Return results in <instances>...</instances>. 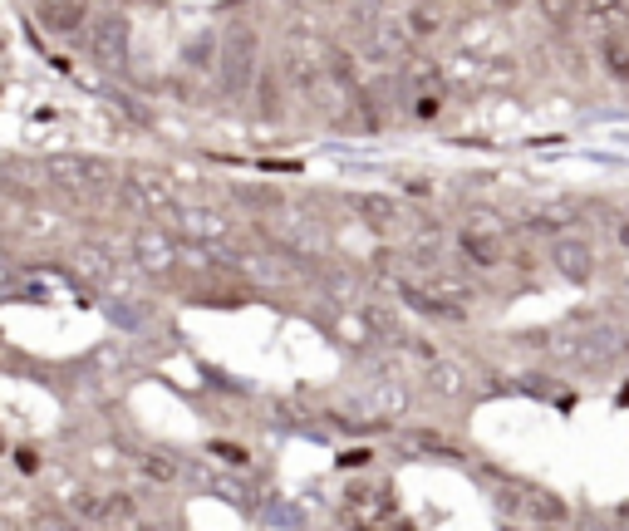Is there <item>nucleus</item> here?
<instances>
[{"mask_svg":"<svg viewBox=\"0 0 629 531\" xmlns=\"http://www.w3.org/2000/svg\"><path fill=\"white\" fill-rule=\"evenodd\" d=\"M600 64H605V74L610 79H620L629 84V25H605V35H600Z\"/></svg>","mask_w":629,"mask_h":531,"instance_id":"nucleus-8","label":"nucleus"},{"mask_svg":"<svg viewBox=\"0 0 629 531\" xmlns=\"http://www.w3.org/2000/svg\"><path fill=\"white\" fill-rule=\"evenodd\" d=\"M10 276H15V266H10V256H5V251H0V286H5V281H10Z\"/></svg>","mask_w":629,"mask_h":531,"instance_id":"nucleus-27","label":"nucleus"},{"mask_svg":"<svg viewBox=\"0 0 629 531\" xmlns=\"http://www.w3.org/2000/svg\"><path fill=\"white\" fill-rule=\"evenodd\" d=\"M428 389L443 394V399H458L462 389H467V374H462L458 364H448V359H433L428 364Z\"/></svg>","mask_w":629,"mask_h":531,"instance_id":"nucleus-14","label":"nucleus"},{"mask_svg":"<svg viewBox=\"0 0 629 531\" xmlns=\"http://www.w3.org/2000/svg\"><path fill=\"white\" fill-rule=\"evenodd\" d=\"M35 20L55 35H74L79 25H89V5H74V0H45L35 5Z\"/></svg>","mask_w":629,"mask_h":531,"instance_id":"nucleus-9","label":"nucleus"},{"mask_svg":"<svg viewBox=\"0 0 629 531\" xmlns=\"http://www.w3.org/2000/svg\"><path fill=\"white\" fill-rule=\"evenodd\" d=\"M45 177L59 182V187H69L74 197L114 187V168L99 163V158H84V153H55V158H45Z\"/></svg>","mask_w":629,"mask_h":531,"instance_id":"nucleus-2","label":"nucleus"},{"mask_svg":"<svg viewBox=\"0 0 629 531\" xmlns=\"http://www.w3.org/2000/svg\"><path fill=\"white\" fill-rule=\"evenodd\" d=\"M256 89H261V114H281V79L271 74V69H261V79H256Z\"/></svg>","mask_w":629,"mask_h":531,"instance_id":"nucleus-20","label":"nucleus"},{"mask_svg":"<svg viewBox=\"0 0 629 531\" xmlns=\"http://www.w3.org/2000/svg\"><path fill=\"white\" fill-rule=\"evenodd\" d=\"M177 241H172V232H163V227H138L133 232V261L148 271V276H168L172 266H177Z\"/></svg>","mask_w":629,"mask_h":531,"instance_id":"nucleus-6","label":"nucleus"},{"mask_svg":"<svg viewBox=\"0 0 629 531\" xmlns=\"http://www.w3.org/2000/svg\"><path fill=\"white\" fill-rule=\"evenodd\" d=\"M15 463H20V472H35V468H40V458H35L30 448H20V453H15Z\"/></svg>","mask_w":629,"mask_h":531,"instance_id":"nucleus-26","label":"nucleus"},{"mask_svg":"<svg viewBox=\"0 0 629 531\" xmlns=\"http://www.w3.org/2000/svg\"><path fill=\"white\" fill-rule=\"evenodd\" d=\"M399 20H403V30H408L413 40H433V35L443 30V10H433V5H408Z\"/></svg>","mask_w":629,"mask_h":531,"instance_id":"nucleus-15","label":"nucleus"},{"mask_svg":"<svg viewBox=\"0 0 629 531\" xmlns=\"http://www.w3.org/2000/svg\"><path fill=\"white\" fill-rule=\"evenodd\" d=\"M246 276H256L261 286H290L300 281V266L286 256H246Z\"/></svg>","mask_w":629,"mask_h":531,"instance_id":"nucleus-13","label":"nucleus"},{"mask_svg":"<svg viewBox=\"0 0 629 531\" xmlns=\"http://www.w3.org/2000/svg\"><path fill=\"white\" fill-rule=\"evenodd\" d=\"M231 197L246 202V207H266V212L281 207V187H246V182H231Z\"/></svg>","mask_w":629,"mask_h":531,"instance_id":"nucleus-18","label":"nucleus"},{"mask_svg":"<svg viewBox=\"0 0 629 531\" xmlns=\"http://www.w3.org/2000/svg\"><path fill=\"white\" fill-rule=\"evenodd\" d=\"M354 212H359L374 232H394L403 222V207L394 197H384V192H359V197H354Z\"/></svg>","mask_w":629,"mask_h":531,"instance_id":"nucleus-10","label":"nucleus"},{"mask_svg":"<svg viewBox=\"0 0 629 531\" xmlns=\"http://www.w3.org/2000/svg\"><path fill=\"white\" fill-rule=\"evenodd\" d=\"M403 404H408V394H403L399 379H379V384H374V413L394 418V413H403Z\"/></svg>","mask_w":629,"mask_h":531,"instance_id":"nucleus-17","label":"nucleus"},{"mask_svg":"<svg viewBox=\"0 0 629 531\" xmlns=\"http://www.w3.org/2000/svg\"><path fill=\"white\" fill-rule=\"evenodd\" d=\"M551 266L566 276V281H575V286H585L590 276H595V251H590V241L585 236H556L551 241Z\"/></svg>","mask_w":629,"mask_h":531,"instance_id":"nucleus-7","label":"nucleus"},{"mask_svg":"<svg viewBox=\"0 0 629 531\" xmlns=\"http://www.w3.org/2000/svg\"><path fill=\"white\" fill-rule=\"evenodd\" d=\"M369 45H374V55H384V59H403L408 55V45H413V35L403 30V20H374L369 25Z\"/></svg>","mask_w":629,"mask_h":531,"instance_id":"nucleus-11","label":"nucleus"},{"mask_svg":"<svg viewBox=\"0 0 629 531\" xmlns=\"http://www.w3.org/2000/svg\"><path fill=\"white\" fill-rule=\"evenodd\" d=\"M458 246H462V256L472 266H482V271H492V266L507 261V236H502V227L492 217H472L458 232Z\"/></svg>","mask_w":629,"mask_h":531,"instance_id":"nucleus-3","label":"nucleus"},{"mask_svg":"<svg viewBox=\"0 0 629 531\" xmlns=\"http://www.w3.org/2000/svg\"><path fill=\"white\" fill-rule=\"evenodd\" d=\"M143 472H148L153 482H172V477H177V463H172V458H158V453H153V458L143 463Z\"/></svg>","mask_w":629,"mask_h":531,"instance_id":"nucleus-23","label":"nucleus"},{"mask_svg":"<svg viewBox=\"0 0 629 531\" xmlns=\"http://www.w3.org/2000/svg\"><path fill=\"white\" fill-rule=\"evenodd\" d=\"M443 114V94H413V118H438Z\"/></svg>","mask_w":629,"mask_h":531,"instance_id":"nucleus-22","label":"nucleus"},{"mask_svg":"<svg viewBox=\"0 0 629 531\" xmlns=\"http://www.w3.org/2000/svg\"><path fill=\"white\" fill-rule=\"evenodd\" d=\"M89 50L104 69H123L128 64V15L123 10H104L89 25Z\"/></svg>","mask_w":629,"mask_h":531,"instance_id":"nucleus-5","label":"nucleus"},{"mask_svg":"<svg viewBox=\"0 0 629 531\" xmlns=\"http://www.w3.org/2000/svg\"><path fill=\"white\" fill-rule=\"evenodd\" d=\"M99 517H133V497L128 492H109L104 507H99Z\"/></svg>","mask_w":629,"mask_h":531,"instance_id":"nucleus-21","label":"nucleus"},{"mask_svg":"<svg viewBox=\"0 0 629 531\" xmlns=\"http://www.w3.org/2000/svg\"><path fill=\"white\" fill-rule=\"evenodd\" d=\"M502 512H516V517H526V522H546V527H561L566 517H571V507L556 497V492H541V487H507L502 497Z\"/></svg>","mask_w":629,"mask_h":531,"instance_id":"nucleus-4","label":"nucleus"},{"mask_svg":"<svg viewBox=\"0 0 629 531\" xmlns=\"http://www.w3.org/2000/svg\"><path fill=\"white\" fill-rule=\"evenodd\" d=\"M615 236H620V246L629 251V217H620V227H615Z\"/></svg>","mask_w":629,"mask_h":531,"instance_id":"nucleus-28","label":"nucleus"},{"mask_svg":"<svg viewBox=\"0 0 629 531\" xmlns=\"http://www.w3.org/2000/svg\"><path fill=\"white\" fill-rule=\"evenodd\" d=\"M182 232L197 236V241H227L231 222L217 207H187V212H182Z\"/></svg>","mask_w":629,"mask_h":531,"instance_id":"nucleus-12","label":"nucleus"},{"mask_svg":"<svg viewBox=\"0 0 629 531\" xmlns=\"http://www.w3.org/2000/svg\"><path fill=\"white\" fill-rule=\"evenodd\" d=\"M217 79L227 99H246L261 79V40L251 20H231L222 30V50H217Z\"/></svg>","mask_w":629,"mask_h":531,"instance_id":"nucleus-1","label":"nucleus"},{"mask_svg":"<svg viewBox=\"0 0 629 531\" xmlns=\"http://www.w3.org/2000/svg\"><path fill=\"white\" fill-rule=\"evenodd\" d=\"M212 453H217L222 463H231V468H246V463H251V453L236 448V443H212Z\"/></svg>","mask_w":629,"mask_h":531,"instance_id":"nucleus-24","label":"nucleus"},{"mask_svg":"<svg viewBox=\"0 0 629 531\" xmlns=\"http://www.w3.org/2000/svg\"><path fill=\"white\" fill-rule=\"evenodd\" d=\"M74 266H79L89 281H99V286H109V281H114V266H109V256H104L99 246H89V241H84V246H74Z\"/></svg>","mask_w":629,"mask_h":531,"instance_id":"nucleus-16","label":"nucleus"},{"mask_svg":"<svg viewBox=\"0 0 629 531\" xmlns=\"http://www.w3.org/2000/svg\"><path fill=\"white\" fill-rule=\"evenodd\" d=\"M369 458H374L369 448H349V453H340V468H364Z\"/></svg>","mask_w":629,"mask_h":531,"instance_id":"nucleus-25","label":"nucleus"},{"mask_svg":"<svg viewBox=\"0 0 629 531\" xmlns=\"http://www.w3.org/2000/svg\"><path fill=\"white\" fill-rule=\"evenodd\" d=\"M408 443H413V448H423V453H438V458H453V463L462 458V448H458V443H448L443 433H428V428L408 433Z\"/></svg>","mask_w":629,"mask_h":531,"instance_id":"nucleus-19","label":"nucleus"}]
</instances>
